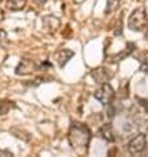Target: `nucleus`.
I'll return each mask as SVG.
<instances>
[{"label": "nucleus", "mask_w": 148, "mask_h": 157, "mask_svg": "<svg viewBox=\"0 0 148 157\" xmlns=\"http://www.w3.org/2000/svg\"><path fill=\"white\" fill-rule=\"evenodd\" d=\"M68 137L73 149H76L77 152H86L90 144L91 132L85 124L78 123V121H73Z\"/></svg>", "instance_id": "nucleus-1"}, {"label": "nucleus", "mask_w": 148, "mask_h": 157, "mask_svg": "<svg viewBox=\"0 0 148 157\" xmlns=\"http://www.w3.org/2000/svg\"><path fill=\"white\" fill-rule=\"evenodd\" d=\"M147 27V12L143 7L135 8L128 16V28L132 32H143Z\"/></svg>", "instance_id": "nucleus-2"}, {"label": "nucleus", "mask_w": 148, "mask_h": 157, "mask_svg": "<svg viewBox=\"0 0 148 157\" xmlns=\"http://www.w3.org/2000/svg\"><path fill=\"white\" fill-rule=\"evenodd\" d=\"M114 89H112V86L106 82V83H103L99 86V89L95 90L94 93V98L98 100L99 103H102L103 106H108V104L111 103V100L114 99Z\"/></svg>", "instance_id": "nucleus-3"}, {"label": "nucleus", "mask_w": 148, "mask_h": 157, "mask_svg": "<svg viewBox=\"0 0 148 157\" xmlns=\"http://www.w3.org/2000/svg\"><path fill=\"white\" fill-rule=\"evenodd\" d=\"M147 147V136L144 133H139L135 137H132L127 144V151L130 155L136 156L144 152Z\"/></svg>", "instance_id": "nucleus-4"}, {"label": "nucleus", "mask_w": 148, "mask_h": 157, "mask_svg": "<svg viewBox=\"0 0 148 157\" xmlns=\"http://www.w3.org/2000/svg\"><path fill=\"white\" fill-rule=\"evenodd\" d=\"M90 75L93 77V79L97 82L98 85H103V83L108 82L112 77H114V71L110 70L108 67L99 66V67H97V69H94V70H91Z\"/></svg>", "instance_id": "nucleus-5"}, {"label": "nucleus", "mask_w": 148, "mask_h": 157, "mask_svg": "<svg viewBox=\"0 0 148 157\" xmlns=\"http://www.w3.org/2000/svg\"><path fill=\"white\" fill-rule=\"evenodd\" d=\"M36 70H37V65L34 63V61L28 59V58H23L19 62V65L16 66L15 73L17 75H28V74H32Z\"/></svg>", "instance_id": "nucleus-6"}, {"label": "nucleus", "mask_w": 148, "mask_h": 157, "mask_svg": "<svg viewBox=\"0 0 148 157\" xmlns=\"http://www.w3.org/2000/svg\"><path fill=\"white\" fill-rule=\"evenodd\" d=\"M99 135H101V137L106 141L114 143L116 140V132L114 131L111 124H103L101 129H99Z\"/></svg>", "instance_id": "nucleus-7"}, {"label": "nucleus", "mask_w": 148, "mask_h": 157, "mask_svg": "<svg viewBox=\"0 0 148 157\" xmlns=\"http://www.w3.org/2000/svg\"><path fill=\"white\" fill-rule=\"evenodd\" d=\"M134 50H135V44H132V42H128V44H127V48H126V49H123L122 52H119L118 54L111 56V57L108 58V61H110V62H112V63L120 62L122 59H124L126 57H128V56L131 54Z\"/></svg>", "instance_id": "nucleus-8"}, {"label": "nucleus", "mask_w": 148, "mask_h": 157, "mask_svg": "<svg viewBox=\"0 0 148 157\" xmlns=\"http://www.w3.org/2000/svg\"><path fill=\"white\" fill-rule=\"evenodd\" d=\"M42 24H44V27L49 30V32H56L60 25H61V21L58 17L56 16H45L42 17Z\"/></svg>", "instance_id": "nucleus-9"}, {"label": "nucleus", "mask_w": 148, "mask_h": 157, "mask_svg": "<svg viewBox=\"0 0 148 157\" xmlns=\"http://www.w3.org/2000/svg\"><path fill=\"white\" fill-rule=\"evenodd\" d=\"M74 56V52L73 50H69V49H62L60 50L57 54H56V61H57L58 66L60 67H64L65 65L68 63V61L70 59Z\"/></svg>", "instance_id": "nucleus-10"}, {"label": "nucleus", "mask_w": 148, "mask_h": 157, "mask_svg": "<svg viewBox=\"0 0 148 157\" xmlns=\"http://www.w3.org/2000/svg\"><path fill=\"white\" fill-rule=\"evenodd\" d=\"M27 0H7L6 7L10 11H21L25 8Z\"/></svg>", "instance_id": "nucleus-11"}, {"label": "nucleus", "mask_w": 148, "mask_h": 157, "mask_svg": "<svg viewBox=\"0 0 148 157\" xmlns=\"http://www.w3.org/2000/svg\"><path fill=\"white\" fill-rule=\"evenodd\" d=\"M120 6V0H107L106 3V10H104V13L106 15H111L112 12H115Z\"/></svg>", "instance_id": "nucleus-12"}, {"label": "nucleus", "mask_w": 148, "mask_h": 157, "mask_svg": "<svg viewBox=\"0 0 148 157\" xmlns=\"http://www.w3.org/2000/svg\"><path fill=\"white\" fill-rule=\"evenodd\" d=\"M7 41H8V34H7V32L3 28H0V46L6 45Z\"/></svg>", "instance_id": "nucleus-13"}, {"label": "nucleus", "mask_w": 148, "mask_h": 157, "mask_svg": "<svg viewBox=\"0 0 148 157\" xmlns=\"http://www.w3.org/2000/svg\"><path fill=\"white\" fill-rule=\"evenodd\" d=\"M10 107H11V104H6L4 102H0V115L7 114L8 110H10Z\"/></svg>", "instance_id": "nucleus-14"}, {"label": "nucleus", "mask_w": 148, "mask_h": 157, "mask_svg": "<svg viewBox=\"0 0 148 157\" xmlns=\"http://www.w3.org/2000/svg\"><path fill=\"white\" fill-rule=\"evenodd\" d=\"M140 70H142V71H144V73H147V74H148V59H146V61H143V62H142Z\"/></svg>", "instance_id": "nucleus-15"}, {"label": "nucleus", "mask_w": 148, "mask_h": 157, "mask_svg": "<svg viewBox=\"0 0 148 157\" xmlns=\"http://www.w3.org/2000/svg\"><path fill=\"white\" fill-rule=\"evenodd\" d=\"M139 100H140V102H142L140 104H142L143 107H144V110L148 112V100H146V99H139Z\"/></svg>", "instance_id": "nucleus-16"}, {"label": "nucleus", "mask_w": 148, "mask_h": 157, "mask_svg": "<svg viewBox=\"0 0 148 157\" xmlns=\"http://www.w3.org/2000/svg\"><path fill=\"white\" fill-rule=\"evenodd\" d=\"M115 36H120V34H122V21H120V25H119V27H118V29H115Z\"/></svg>", "instance_id": "nucleus-17"}, {"label": "nucleus", "mask_w": 148, "mask_h": 157, "mask_svg": "<svg viewBox=\"0 0 148 157\" xmlns=\"http://www.w3.org/2000/svg\"><path fill=\"white\" fill-rule=\"evenodd\" d=\"M46 2H48V0H34V3L38 4V6H44Z\"/></svg>", "instance_id": "nucleus-18"}, {"label": "nucleus", "mask_w": 148, "mask_h": 157, "mask_svg": "<svg viewBox=\"0 0 148 157\" xmlns=\"http://www.w3.org/2000/svg\"><path fill=\"white\" fill-rule=\"evenodd\" d=\"M144 38H146V40L148 41V25H147L146 29H144Z\"/></svg>", "instance_id": "nucleus-19"}, {"label": "nucleus", "mask_w": 148, "mask_h": 157, "mask_svg": "<svg viewBox=\"0 0 148 157\" xmlns=\"http://www.w3.org/2000/svg\"><path fill=\"white\" fill-rule=\"evenodd\" d=\"M0 2H2V0H0Z\"/></svg>", "instance_id": "nucleus-20"}]
</instances>
